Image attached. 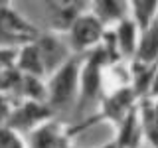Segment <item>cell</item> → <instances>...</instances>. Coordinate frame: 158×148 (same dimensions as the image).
Segmentation results:
<instances>
[{
  "instance_id": "obj_1",
  "label": "cell",
  "mask_w": 158,
  "mask_h": 148,
  "mask_svg": "<svg viewBox=\"0 0 158 148\" xmlns=\"http://www.w3.org/2000/svg\"><path fill=\"white\" fill-rule=\"evenodd\" d=\"M81 53H71L63 65H59L48 79V105L53 111L67 109L79 97V77H81Z\"/></svg>"
},
{
  "instance_id": "obj_2",
  "label": "cell",
  "mask_w": 158,
  "mask_h": 148,
  "mask_svg": "<svg viewBox=\"0 0 158 148\" xmlns=\"http://www.w3.org/2000/svg\"><path fill=\"white\" fill-rule=\"evenodd\" d=\"M111 57H109L107 49L103 43L87 51L85 61L81 63V77H79V105L81 103H93L97 101V95L101 93L103 85V71L109 65Z\"/></svg>"
},
{
  "instance_id": "obj_3",
  "label": "cell",
  "mask_w": 158,
  "mask_h": 148,
  "mask_svg": "<svg viewBox=\"0 0 158 148\" xmlns=\"http://www.w3.org/2000/svg\"><path fill=\"white\" fill-rule=\"evenodd\" d=\"M42 32L14 12L10 6H0V47L20 49L28 43L36 42Z\"/></svg>"
},
{
  "instance_id": "obj_4",
  "label": "cell",
  "mask_w": 158,
  "mask_h": 148,
  "mask_svg": "<svg viewBox=\"0 0 158 148\" xmlns=\"http://www.w3.org/2000/svg\"><path fill=\"white\" fill-rule=\"evenodd\" d=\"M67 34H69V47L73 49V53L91 51L105 38V24L97 14L81 12L67 28Z\"/></svg>"
},
{
  "instance_id": "obj_5",
  "label": "cell",
  "mask_w": 158,
  "mask_h": 148,
  "mask_svg": "<svg viewBox=\"0 0 158 148\" xmlns=\"http://www.w3.org/2000/svg\"><path fill=\"white\" fill-rule=\"evenodd\" d=\"M53 115V109L46 101H32V99H24L22 105L12 109L6 125L14 130H34L42 122L49 121Z\"/></svg>"
},
{
  "instance_id": "obj_6",
  "label": "cell",
  "mask_w": 158,
  "mask_h": 148,
  "mask_svg": "<svg viewBox=\"0 0 158 148\" xmlns=\"http://www.w3.org/2000/svg\"><path fill=\"white\" fill-rule=\"evenodd\" d=\"M136 103H138V95L135 93L132 85L118 87L103 99L101 111H99V115H95L91 121L95 122V121H101V118H107V121L115 122V125H121L123 118L131 113V109L136 107Z\"/></svg>"
},
{
  "instance_id": "obj_7",
  "label": "cell",
  "mask_w": 158,
  "mask_h": 148,
  "mask_svg": "<svg viewBox=\"0 0 158 148\" xmlns=\"http://www.w3.org/2000/svg\"><path fill=\"white\" fill-rule=\"evenodd\" d=\"M69 130H63L56 121H46L34 130H30L28 148H65Z\"/></svg>"
},
{
  "instance_id": "obj_8",
  "label": "cell",
  "mask_w": 158,
  "mask_h": 148,
  "mask_svg": "<svg viewBox=\"0 0 158 148\" xmlns=\"http://www.w3.org/2000/svg\"><path fill=\"white\" fill-rule=\"evenodd\" d=\"M36 46L40 49V56H42V61H44V65H46L48 75H52L59 65H63V63L71 57V53L67 51L65 43H63L56 34H42V36L36 39Z\"/></svg>"
},
{
  "instance_id": "obj_9",
  "label": "cell",
  "mask_w": 158,
  "mask_h": 148,
  "mask_svg": "<svg viewBox=\"0 0 158 148\" xmlns=\"http://www.w3.org/2000/svg\"><path fill=\"white\" fill-rule=\"evenodd\" d=\"M138 32L140 28L136 26V22L132 18H123L121 22H117L115 26V43H117V49H118V56L121 59H135L136 56V47H138Z\"/></svg>"
},
{
  "instance_id": "obj_10",
  "label": "cell",
  "mask_w": 158,
  "mask_h": 148,
  "mask_svg": "<svg viewBox=\"0 0 158 148\" xmlns=\"http://www.w3.org/2000/svg\"><path fill=\"white\" fill-rule=\"evenodd\" d=\"M44 4L56 30H67L81 14V0H44Z\"/></svg>"
},
{
  "instance_id": "obj_11",
  "label": "cell",
  "mask_w": 158,
  "mask_h": 148,
  "mask_svg": "<svg viewBox=\"0 0 158 148\" xmlns=\"http://www.w3.org/2000/svg\"><path fill=\"white\" fill-rule=\"evenodd\" d=\"M138 115H140L142 134L150 146L158 148V103L156 97L146 95L138 99Z\"/></svg>"
},
{
  "instance_id": "obj_12",
  "label": "cell",
  "mask_w": 158,
  "mask_h": 148,
  "mask_svg": "<svg viewBox=\"0 0 158 148\" xmlns=\"http://www.w3.org/2000/svg\"><path fill=\"white\" fill-rule=\"evenodd\" d=\"M142 134V125H140V115H138V103L136 107L131 109V113L123 118L118 125V134H117V144L118 148H140Z\"/></svg>"
},
{
  "instance_id": "obj_13",
  "label": "cell",
  "mask_w": 158,
  "mask_h": 148,
  "mask_svg": "<svg viewBox=\"0 0 158 148\" xmlns=\"http://www.w3.org/2000/svg\"><path fill=\"white\" fill-rule=\"evenodd\" d=\"M132 61L158 65V18L148 28H144L140 32V38H138V47H136V56H135Z\"/></svg>"
},
{
  "instance_id": "obj_14",
  "label": "cell",
  "mask_w": 158,
  "mask_h": 148,
  "mask_svg": "<svg viewBox=\"0 0 158 148\" xmlns=\"http://www.w3.org/2000/svg\"><path fill=\"white\" fill-rule=\"evenodd\" d=\"M18 69L26 75H36V77H46V65L42 61V56H40V49L36 46V42L28 43V46L18 49V61H16Z\"/></svg>"
},
{
  "instance_id": "obj_15",
  "label": "cell",
  "mask_w": 158,
  "mask_h": 148,
  "mask_svg": "<svg viewBox=\"0 0 158 148\" xmlns=\"http://www.w3.org/2000/svg\"><path fill=\"white\" fill-rule=\"evenodd\" d=\"M127 0H93V14H97L103 20V24H117L123 18H127Z\"/></svg>"
},
{
  "instance_id": "obj_16",
  "label": "cell",
  "mask_w": 158,
  "mask_h": 148,
  "mask_svg": "<svg viewBox=\"0 0 158 148\" xmlns=\"http://www.w3.org/2000/svg\"><path fill=\"white\" fill-rule=\"evenodd\" d=\"M131 6V18L136 22L140 32L158 18V0H127Z\"/></svg>"
},
{
  "instance_id": "obj_17",
  "label": "cell",
  "mask_w": 158,
  "mask_h": 148,
  "mask_svg": "<svg viewBox=\"0 0 158 148\" xmlns=\"http://www.w3.org/2000/svg\"><path fill=\"white\" fill-rule=\"evenodd\" d=\"M0 148H28V146L20 140L18 130L10 128L8 125H2L0 126Z\"/></svg>"
},
{
  "instance_id": "obj_18",
  "label": "cell",
  "mask_w": 158,
  "mask_h": 148,
  "mask_svg": "<svg viewBox=\"0 0 158 148\" xmlns=\"http://www.w3.org/2000/svg\"><path fill=\"white\" fill-rule=\"evenodd\" d=\"M10 113H12V109H10V105H8V99H6V95L0 93V126L6 125Z\"/></svg>"
},
{
  "instance_id": "obj_19",
  "label": "cell",
  "mask_w": 158,
  "mask_h": 148,
  "mask_svg": "<svg viewBox=\"0 0 158 148\" xmlns=\"http://www.w3.org/2000/svg\"><path fill=\"white\" fill-rule=\"evenodd\" d=\"M150 95H152V97H158V69H156V77H154V83H152Z\"/></svg>"
},
{
  "instance_id": "obj_20",
  "label": "cell",
  "mask_w": 158,
  "mask_h": 148,
  "mask_svg": "<svg viewBox=\"0 0 158 148\" xmlns=\"http://www.w3.org/2000/svg\"><path fill=\"white\" fill-rule=\"evenodd\" d=\"M99 148H118V144H117V140H113V142H107V144H103Z\"/></svg>"
},
{
  "instance_id": "obj_21",
  "label": "cell",
  "mask_w": 158,
  "mask_h": 148,
  "mask_svg": "<svg viewBox=\"0 0 158 148\" xmlns=\"http://www.w3.org/2000/svg\"><path fill=\"white\" fill-rule=\"evenodd\" d=\"M10 2L12 0H0V6H10Z\"/></svg>"
},
{
  "instance_id": "obj_22",
  "label": "cell",
  "mask_w": 158,
  "mask_h": 148,
  "mask_svg": "<svg viewBox=\"0 0 158 148\" xmlns=\"http://www.w3.org/2000/svg\"><path fill=\"white\" fill-rule=\"evenodd\" d=\"M65 148H73V146H69V144H67V146H65Z\"/></svg>"
},
{
  "instance_id": "obj_23",
  "label": "cell",
  "mask_w": 158,
  "mask_h": 148,
  "mask_svg": "<svg viewBox=\"0 0 158 148\" xmlns=\"http://www.w3.org/2000/svg\"><path fill=\"white\" fill-rule=\"evenodd\" d=\"M156 103H158V97H156Z\"/></svg>"
}]
</instances>
